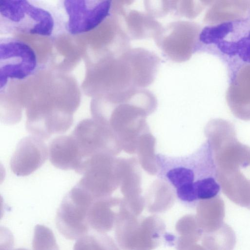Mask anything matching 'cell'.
Listing matches in <instances>:
<instances>
[{
	"mask_svg": "<svg viewBox=\"0 0 250 250\" xmlns=\"http://www.w3.org/2000/svg\"><path fill=\"white\" fill-rule=\"evenodd\" d=\"M48 156V148L42 140L26 136L18 144L11 158L12 172L18 176L28 175L40 168Z\"/></svg>",
	"mask_w": 250,
	"mask_h": 250,
	"instance_id": "cell-11",
	"label": "cell"
},
{
	"mask_svg": "<svg viewBox=\"0 0 250 250\" xmlns=\"http://www.w3.org/2000/svg\"><path fill=\"white\" fill-rule=\"evenodd\" d=\"M115 237L123 250H153L165 234L166 225L156 215L139 217L122 208L115 225Z\"/></svg>",
	"mask_w": 250,
	"mask_h": 250,
	"instance_id": "cell-4",
	"label": "cell"
},
{
	"mask_svg": "<svg viewBox=\"0 0 250 250\" xmlns=\"http://www.w3.org/2000/svg\"><path fill=\"white\" fill-rule=\"evenodd\" d=\"M226 101L233 115L250 121V64L241 67L229 79Z\"/></svg>",
	"mask_w": 250,
	"mask_h": 250,
	"instance_id": "cell-12",
	"label": "cell"
},
{
	"mask_svg": "<svg viewBox=\"0 0 250 250\" xmlns=\"http://www.w3.org/2000/svg\"><path fill=\"white\" fill-rule=\"evenodd\" d=\"M250 13V0H213L204 19L208 25L245 17Z\"/></svg>",
	"mask_w": 250,
	"mask_h": 250,
	"instance_id": "cell-15",
	"label": "cell"
},
{
	"mask_svg": "<svg viewBox=\"0 0 250 250\" xmlns=\"http://www.w3.org/2000/svg\"><path fill=\"white\" fill-rule=\"evenodd\" d=\"M108 127L93 118L86 119L80 121L70 134L82 160L79 174L87 161L111 151V135Z\"/></svg>",
	"mask_w": 250,
	"mask_h": 250,
	"instance_id": "cell-8",
	"label": "cell"
},
{
	"mask_svg": "<svg viewBox=\"0 0 250 250\" xmlns=\"http://www.w3.org/2000/svg\"><path fill=\"white\" fill-rule=\"evenodd\" d=\"M0 27L8 31L51 36L56 25L52 11L35 1L0 0Z\"/></svg>",
	"mask_w": 250,
	"mask_h": 250,
	"instance_id": "cell-3",
	"label": "cell"
},
{
	"mask_svg": "<svg viewBox=\"0 0 250 250\" xmlns=\"http://www.w3.org/2000/svg\"><path fill=\"white\" fill-rule=\"evenodd\" d=\"M61 7L64 12V28L70 34L88 32L98 27L109 16L112 1L109 0H65Z\"/></svg>",
	"mask_w": 250,
	"mask_h": 250,
	"instance_id": "cell-6",
	"label": "cell"
},
{
	"mask_svg": "<svg viewBox=\"0 0 250 250\" xmlns=\"http://www.w3.org/2000/svg\"><path fill=\"white\" fill-rule=\"evenodd\" d=\"M37 55L26 43L13 38L0 41V89L1 91L9 80H24L36 70Z\"/></svg>",
	"mask_w": 250,
	"mask_h": 250,
	"instance_id": "cell-5",
	"label": "cell"
},
{
	"mask_svg": "<svg viewBox=\"0 0 250 250\" xmlns=\"http://www.w3.org/2000/svg\"><path fill=\"white\" fill-rule=\"evenodd\" d=\"M175 229L179 235L176 242L177 250L196 244L203 234L196 216L193 215H186L181 218L176 223Z\"/></svg>",
	"mask_w": 250,
	"mask_h": 250,
	"instance_id": "cell-17",
	"label": "cell"
},
{
	"mask_svg": "<svg viewBox=\"0 0 250 250\" xmlns=\"http://www.w3.org/2000/svg\"><path fill=\"white\" fill-rule=\"evenodd\" d=\"M225 206L219 196L201 201L197 205L196 216L203 233L213 231L224 222Z\"/></svg>",
	"mask_w": 250,
	"mask_h": 250,
	"instance_id": "cell-16",
	"label": "cell"
},
{
	"mask_svg": "<svg viewBox=\"0 0 250 250\" xmlns=\"http://www.w3.org/2000/svg\"><path fill=\"white\" fill-rule=\"evenodd\" d=\"M181 250H207L203 246L194 244L187 247Z\"/></svg>",
	"mask_w": 250,
	"mask_h": 250,
	"instance_id": "cell-19",
	"label": "cell"
},
{
	"mask_svg": "<svg viewBox=\"0 0 250 250\" xmlns=\"http://www.w3.org/2000/svg\"><path fill=\"white\" fill-rule=\"evenodd\" d=\"M95 199L78 184L69 191L62 200L57 215L58 226L64 235L75 238L88 230L87 217Z\"/></svg>",
	"mask_w": 250,
	"mask_h": 250,
	"instance_id": "cell-7",
	"label": "cell"
},
{
	"mask_svg": "<svg viewBox=\"0 0 250 250\" xmlns=\"http://www.w3.org/2000/svg\"><path fill=\"white\" fill-rule=\"evenodd\" d=\"M157 177L171 187L176 197L188 206L218 196L213 153L207 140L192 153L179 156L155 155Z\"/></svg>",
	"mask_w": 250,
	"mask_h": 250,
	"instance_id": "cell-1",
	"label": "cell"
},
{
	"mask_svg": "<svg viewBox=\"0 0 250 250\" xmlns=\"http://www.w3.org/2000/svg\"><path fill=\"white\" fill-rule=\"evenodd\" d=\"M201 238L207 250H233L236 242L234 231L225 223L217 229L203 233Z\"/></svg>",
	"mask_w": 250,
	"mask_h": 250,
	"instance_id": "cell-18",
	"label": "cell"
},
{
	"mask_svg": "<svg viewBox=\"0 0 250 250\" xmlns=\"http://www.w3.org/2000/svg\"><path fill=\"white\" fill-rule=\"evenodd\" d=\"M201 28L196 23L177 21L158 33L157 42L166 55L176 61H186L194 53Z\"/></svg>",
	"mask_w": 250,
	"mask_h": 250,
	"instance_id": "cell-9",
	"label": "cell"
},
{
	"mask_svg": "<svg viewBox=\"0 0 250 250\" xmlns=\"http://www.w3.org/2000/svg\"><path fill=\"white\" fill-rule=\"evenodd\" d=\"M48 156L52 164L59 169L78 173L81 168L82 160L70 134L53 139L49 144Z\"/></svg>",
	"mask_w": 250,
	"mask_h": 250,
	"instance_id": "cell-13",
	"label": "cell"
},
{
	"mask_svg": "<svg viewBox=\"0 0 250 250\" xmlns=\"http://www.w3.org/2000/svg\"><path fill=\"white\" fill-rule=\"evenodd\" d=\"M117 200L100 198L93 202L88 216L93 229L100 232L110 230L115 226L122 204Z\"/></svg>",
	"mask_w": 250,
	"mask_h": 250,
	"instance_id": "cell-14",
	"label": "cell"
},
{
	"mask_svg": "<svg viewBox=\"0 0 250 250\" xmlns=\"http://www.w3.org/2000/svg\"><path fill=\"white\" fill-rule=\"evenodd\" d=\"M217 180L224 194L237 205L250 209V158L216 167Z\"/></svg>",
	"mask_w": 250,
	"mask_h": 250,
	"instance_id": "cell-10",
	"label": "cell"
},
{
	"mask_svg": "<svg viewBox=\"0 0 250 250\" xmlns=\"http://www.w3.org/2000/svg\"><path fill=\"white\" fill-rule=\"evenodd\" d=\"M194 52L219 58L226 65L229 79L243 66L250 64V13L201 29Z\"/></svg>",
	"mask_w": 250,
	"mask_h": 250,
	"instance_id": "cell-2",
	"label": "cell"
}]
</instances>
